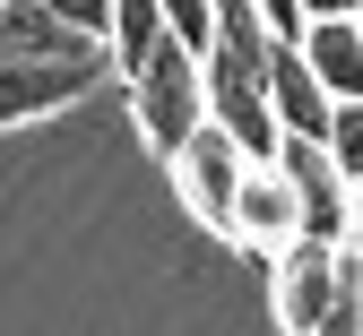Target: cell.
<instances>
[{
    "mask_svg": "<svg viewBox=\"0 0 363 336\" xmlns=\"http://www.w3.org/2000/svg\"><path fill=\"white\" fill-rule=\"evenodd\" d=\"M121 104H130V121H139V138L173 164V156L208 129V61L191 52V43H164V52L121 86Z\"/></svg>",
    "mask_w": 363,
    "mask_h": 336,
    "instance_id": "1",
    "label": "cell"
},
{
    "mask_svg": "<svg viewBox=\"0 0 363 336\" xmlns=\"http://www.w3.org/2000/svg\"><path fill=\"white\" fill-rule=\"evenodd\" d=\"M173 190H182V207H191L208 233H225V242H234V216H242V181H251V147H242V138L234 129H199L191 138V147H182L173 164Z\"/></svg>",
    "mask_w": 363,
    "mask_h": 336,
    "instance_id": "2",
    "label": "cell"
},
{
    "mask_svg": "<svg viewBox=\"0 0 363 336\" xmlns=\"http://www.w3.org/2000/svg\"><path fill=\"white\" fill-rule=\"evenodd\" d=\"M277 284V328L286 336H320L329 319H337V302L354 294V276H363V259H346V250H329V242H294L277 267H268Z\"/></svg>",
    "mask_w": 363,
    "mask_h": 336,
    "instance_id": "3",
    "label": "cell"
},
{
    "mask_svg": "<svg viewBox=\"0 0 363 336\" xmlns=\"http://www.w3.org/2000/svg\"><path fill=\"white\" fill-rule=\"evenodd\" d=\"M104 78H121L113 52H96V61H9V69H0V121H9V129L52 121V112L86 104Z\"/></svg>",
    "mask_w": 363,
    "mask_h": 336,
    "instance_id": "4",
    "label": "cell"
},
{
    "mask_svg": "<svg viewBox=\"0 0 363 336\" xmlns=\"http://www.w3.org/2000/svg\"><path fill=\"white\" fill-rule=\"evenodd\" d=\"M234 242H242L251 259H268V267H277L294 242H311L303 190H294L286 164H251V181H242V216H234Z\"/></svg>",
    "mask_w": 363,
    "mask_h": 336,
    "instance_id": "5",
    "label": "cell"
},
{
    "mask_svg": "<svg viewBox=\"0 0 363 336\" xmlns=\"http://www.w3.org/2000/svg\"><path fill=\"white\" fill-rule=\"evenodd\" d=\"M268 104H277V129H286V138H303V147H329V129H337V95L320 86V69L303 61V43H277Z\"/></svg>",
    "mask_w": 363,
    "mask_h": 336,
    "instance_id": "6",
    "label": "cell"
},
{
    "mask_svg": "<svg viewBox=\"0 0 363 336\" xmlns=\"http://www.w3.org/2000/svg\"><path fill=\"white\" fill-rule=\"evenodd\" d=\"M0 43H9V61H96L104 52V43L69 35L43 0H9V9H0Z\"/></svg>",
    "mask_w": 363,
    "mask_h": 336,
    "instance_id": "7",
    "label": "cell"
},
{
    "mask_svg": "<svg viewBox=\"0 0 363 336\" xmlns=\"http://www.w3.org/2000/svg\"><path fill=\"white\" fill-rule=\"evenodd\" d=\"M303 61L320 69V86L337 95V104H363V26L354 18H320L303 35Z\"/></svg>",
    "mask_w": 363,
    "mask_h": 336,
    "instance_id": "8",
    "label": "cell"
},
{
    "mask_svg": "<svg viewBox=\"0 0 363 336\" xmlns=\"http://www.w3.org/2000/svg\"><path fill=\"white\" fill-rule=\"evenodd\" d=\"M329 164L346 173V190H363V104H337V129H329Z\"/></svg>",
    "mask_w": 363,
    "mask_h": 336,
    "instance_id": "9",
    "label": "cell"
},
{
    "mask_svg": "<svg viewBox=\"0 0 363 336\" xmlns=\"http://www.w3.org/2000/svg\"><path fill=\"white\" fill-rule=\"evenodd\" d=\"M43 9H52L69 35H86V43H104V52H113V0H43Z\"/></svg>",
    "mask_w": 363,
    "mask_h": 336,
    "instance_id": "10",
    "label": "cell"
},
{
    "mask_svg": "<svg viewBox=\"0 0 363 336\" xmlns=\"http://www.w3.org/2000/svg\"><path fill=\"white\" fill-rule=\"evenodd\" d=\"M259 18L277 26V43H303L311 35V9H303V0H259Z\"/></svg>",
    "mask_w": 363,
    "mask_h": 336,
    "instance_id": "11",
    "label": "cell"
},
{
    "mask_svg": "<svg viewBox=\"0 0 363 336\" xmlns=\"http://www.w3.org/2000/svg\"><path fill=\"white\" fill-rule=\"evenodd\" d=\"M320 336H363V276H354V294H346V302H337V319H329V328H320Z\"/></svg>",
    "mask_w": 363,
    "mask_h": 336,
    "instance_id": "12",
    "label": "cell"
}]
</instances>
